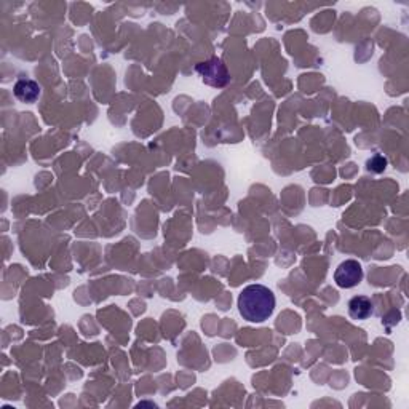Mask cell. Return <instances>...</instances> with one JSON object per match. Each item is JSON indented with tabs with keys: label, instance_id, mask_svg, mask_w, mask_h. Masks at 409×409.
Instances as JSON below:
<instances>
[{
	"label": "cell",
	"instance_id": "8992f818",
	"mask_svg": "<svg viewBox=\"0 0 409 409\" xmlns=\"http://www.w3.org/2000/svg\"><path fill=\"white\" fill-rule=\"evenodd\" d=\"M385 165H387V160L384 159V157L376 155L374 159H371L368 162V170H373L376 173H380V171L385 170Z\"/></svg>",
	"mask_w": 409,
	"mask_h": 409
},
{
	"label": "cell",
	"instance_id": "5b68a950",
	"mask_svg": "<svg viewBox=\"0 0 409 409\" xmlns=\"http://www.w3.org/2000/svg\"><path fill=\"white\" fill-rule=\"evenodd\" d=\"M348 315L353 320H368L374 315V304L368 296H353L348 301Z\"/></svg>",
	"mask_w": 409,
	"mask_h": 409
},
{
	"label": "cell",
	"instance_id": "6da1fadb",
	"mask_svg": "<svg viewBox=\"0 0 409 409\" xmlns=\"http://www.w3.org/2000/svg\"><path fill=\"white\" fill-rule=\"evenodd\" d=\"M275 294L264 285H248L238 296V312L249 323H263L275 310Z\"/></svg>",
	"mask_w": 409,
	"mask_h": 409
},
{
	"label": "cell",
	"instance_id": "3957f363",
	"mask_svg": "<svg viewBox=\"0 0 409 409\" xmlns=\"http://www.w3.org/2000/svg\"><path fill=\"white\" fill-rule=\"evenodd\" d=\"M363 280V267L355 259H347L337 265L334 272V281L339 288L350 290L360 285Z\"/></svg>",
	"mask_w": 409,
	"mask_h": 409
},
{
	"label": "cell",
	"instance_id": "7a4b0ae2",
	"mask_svg": "<svg viewBox=\"0 0 409 409\" xmlns=\"http://www.w3.org/2000/svg\"><path fill=\"white\" fill-rule=\"evenodd\" d=\"M197 74L203 80V84L213 86V88H224L231 82V74H229V69L222 61L221 58L213 56L206 61L197 64Z\"/></svg>",
	"mask_w": 409,
	"mask_h": 409
},
{
	"label": "cell",
	"instance_id": "277c9868",
	"mask_svg": "<svg viewBox=\"0 0 409 409\" xmlns=\"http://www.w3.org/2000/svg\"><path fill=\"white\" fill-rule=\"evenodd\" d=\"M13 93L16 100L21 102H27V105H32L39 100L40 96V86L37 82L31 79H20L13 86Z\"/></svg>",
	"mask_w": 409,
	"mask_h": 409
}]
</instances>
